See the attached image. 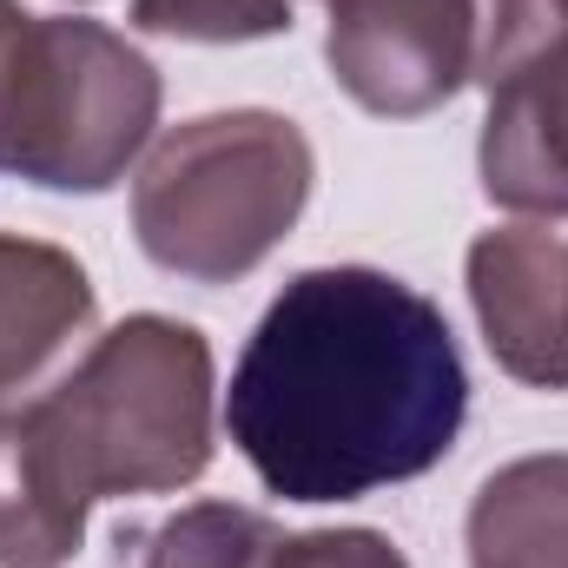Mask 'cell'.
<instances>
[{
    "label": "cell",
    "instance_id": "cell-1",
    "mask_svg": "<svg viewBox=\"0 0 568 568\" xmlns=\"http://www.w3.org/2000/svg\"><path fill=\"white\" fill-rule=\"evenodd\" d=\"M469 371L449 317L371 265L297 272L239 351L225 429L284 503H357L456 449Z\"/></svg>",
    "mask_w": 568,
    "mask_h": 568
},
{
    "label": "cell",
    "instance_id": "cell-2",
    "mask_svg": "<svg viewBox=\"0 0 568 568\" xmlns=\"http://www.w3.org/2000/svg\"><path fill=\"white\" fill-rule=\"evenodd\" d=\"M205 390L199 331L133 317L47 404L0 417V562L47 568L73 556L87 496L199 476L212 456Z\"/></svg>",
    "mask_w": 568,
    "mask_h": 568
},
{
    "label": "cell",
    "instance_id": "cell-3",
    "mask_svg": "<svg viewBox=\"0 0 568 568\" xmlns=\"http://www.w3.org/2000/svg\"><path fill=\"white\" fill-rule=\"evenodd\" d=\"M331 67L371 113H424L476 73V0H331Z\"/></svg>",
    "mask_w": 568,
    "mask_h": 568
},
{
    "label": "cell",
    "instance_id": "cell-4",
    "mask_svg": "<svg viewBox=\"0 0 568 568\" xmlns=\"http://www.w3.org/2000/svg\"><path fill=\"white\" fill-rule=\"evenodd\" d=\"M483 185L523 212H568V33L542 40L489 87Z\"/></svg>",
    "mask_w": 568,
    "mask_h": 568
},
{
    "label": "cell",
    "instance_id": "cell-5",
    "mask_svg": "<svg viewBox=\"0 0 568 568\" xmlns=\"http://www.w3.org/2000/svg\"><path fill=\"white\" fill-rule=\"evenodd\" d=\"M140 568H404V556L384 536H278L265 516L252 509H185L172 516Z\"/></svg>",
    "mask_w": 568,
    "mask_h": 568
},
{
    "label": "cell",
    "instance_id": "cell-6",
    "mask_svg": "<svg viewBox=\"0 0 568 568\" xmlns=\"http://www.w3.org/2000/svg\"><path fill=\"white\" fill-rule=\"evenodd\" d=\"M469 278H476V311L489 324V351L529 377V384H568V284L556 297L529 291V265H523V232H503V239H483L476 258H469Z\"/></svg>",
    "mask_w": 568,
    "mask_h": 568
},
{
    "label": "cell",
    "instance_id": "cell-7",
    "mask_svg": "<svg viewBox=\"0 0 568 568\" xmlns=\"http://www.w3.org/2000/svg\"><path fill=\"white\" fill-rule=\"evenodd\" d=\"M469 556L476 568H568V456H536L483 483Z\"/></svg>",
    "mask_w": 568,
    "mask_h": 568
},
{
    "label": "cell",
    "instance_id": "cell-8",
    "mask_svg": "<svg viewBox=\"0 0 568 568\" xmlns=\"http://www.w3.org/2000/svg\"><path fill=\"white\" fill-rule=\"evenodd\" d=\"M133 20L185 40H245V33L291 27V7L284 0H140Z\"/></svg>",
    "mask_w": 568,
    "mask_h": 568
},
{
    "label": "cell",
    "instance_id": "cell-9",
    "mask_svg": "<svg viewBox=\"0 0 568 568\" xmlns=\"http://www.w3.org/2000/svg\"><path fill=\"white\" fill-rule=\"evenodd\" d=\"M562 7H568V0H562Z\"/></svg>",
    "mask_w": 568,
    "mask_h": 568
}]
</instances>
